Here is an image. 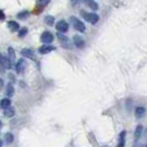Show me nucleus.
<instances>
[{
  "mask_svg": "<svg viewBox=\"0 0 147 147\" xmlns=\"http://www.w3.org/2000/svg\"><path fill=\"white\" fill-rule=\"evenodd\" d=\"M8 54H9V58L11 60V62H12V64L16 62V53H15V50L12 49V48H9L8 49Z\"/></svg>",
  "mask_w": 147,
  "mask_h": 147,
  "instance_id": "f3484780",
  "label": "nucleus"
},
{
  "mask_svg": "<svg viewBox=\"0 0 147 147\" xmlns=\"http://www.w3.org/2000/svg\"><path fill=\"white\" fill-rule=\"evenodd\" d=\"M13 94H15V88H13V85L10 83V84L7 85V95L13 96Z\"/></svg>",
  "mask_w": 147,
  "mask_h": 147,
  "instance_id": "6ab92c4d",
  "label": "nucleus"
},
{
  "mask_svg": "<svg viewBox=\"0 0 147 147\" xmlns=\"http://www.w3.org/2000/svg\"><path fill=\"white\" fill-rule=\"evenodd\" d=\"M58 39L60 40L62 47H64L66 49H71V48H72V44L70 42V40H69L65 36H63V34H58Z\"/></svg>",
  "mask_w": 147,
  "mask_h": 147,
  "instance_id": "423d86ee",
  "label": "nucleus"
},
{
  "mask_svg": "<svg viewBox=\"0 0 147 147\" xmlns=\"http://www.w3.org/2000/svg\"><path fill=\"white\" fill-rule=\"evenodd\" d=\"M142 133H143V126L138 125L137 127H136V129H135V140H137L138 138H140Z\"/></svg>",
  "mask_w": 147,
  "mask_h": 147,
  "instance_id": "dca6fc26",
  "label": "nucleus"
},
{
  "mask_svg": "<svg viewBox=\"0 0 147 147\" xmlns=\"http://www.w3.org/2000/svg\"><path fill=\"white\" fill-rule=\"evenodd\" d=\"M8 28L12 32H15V31H18L20 27H19V23H17L16 21H9L8 22Z\"/></svg>",
  "mask_w": 147,
  "mask_h": 147,
  "instance_id": "9b49d317",
  "label": "nucleus"
},
{
  "mask_svg": "<svg viewBox=\"0 0 147 147\" xmlns=\"http://www.w3.org/2000/svg\"><path fill=\"white\" fill-rule=\"evenodd\" d=\"M5 18H6V16H5V13H3V11L0 10V20H3Z\"/></svg>",
  "mask_w": 147,
  "mask_h": 147,
  "instance_id": "393cba45",
  "label": "nucleus"
},
{
  "mask_svg": "<svg viewBox=\"0 0 147 147\" xmlns=\"http://www.w3.org/2000/svg\"><path fill=\"white\" fill-rule=\"evenodd\" d=\"M125 137H126V132L123 131V132L119 134V138H118V146H124L125 145Z\"/></svg>",
  "mask_w": 147,
  "mask_h": 147,
  "instance_id": "f8f14e48",
  "label": "nucleus"
},
{
  "mask_svg": "<svg viewBox=\"0 0 147 147\" xmlns=\"http://www.w3.org/2000/svg\"><path fill=\"white\" fill-rule=\"evenodd\" d=\"M1 60H2V55L0 54V63H1Z\"/></svg>",
  "mask_w": 147,
  "mask_h": 147,
  "instance_id": "c85d7f7f",
  "label": "nucleus"
},
{
  "mask_svg": "<svg viewBox=\"0 0 147 147\" xmlns=\"http://www.w3.org/2000/svg\"><path fill=\"white\" fill-rule=\"evenodd\" d=\"M145 113H146V110L144 109V107H137L136 110H135V115H136V117H143L144 115H145Z\"/></svg>",
  "mask_w": 147,
  "mask_h": 147,
  "instance_id": "ddd939ff",
  "label": "nucleus"
},
{
  "mask_svg": "<svg viewBox=\"0 0 147 147\" xmlns=\"http://www.w3.org/2000/svg\"><path fill=\"white\" fill-rule=\"evenodd\" d=\"M3 88V81H2V79H0V90Z\"/></svg>",
  "mask_w": 147,
  "mask_h": 147,
  "instance_id": "a878e982",
  "label": "nucleus"
},
{
  "mask_svg": "<svg viewBox=\"0 0 147 147\" xmlns=\"http://www.w3.org/2000/svg\"><path fill=\"white\" fill-rule=\"evenodd\" d=\"M1 125H2V124H1V122H0V127H1Z\"/></svg>",
  "mask_w": 147,
  "mask_h": 147,
  "instance_id": "c756f323",
  "label": "nucleus"
},
{
  "mask_svg": "<svg viewBox=\"0 0 147 147\" xmlns=\"http://www.w3.org/2000/svg\"><path fill=\"white\" fill-rule=\"evenodd\" d=\"M53 50H55V48L50 45V44H44V45L39 48V52H40L41 54H48V53L52 52Z\"/></svg>",
  "mask_w": 147,
  "mask_h": 147,
  "instance_id": "6e6552de",
  "label": "nucleus"
},
{
  "mask_svg": "<svg viewBox=\"0 0 147 147\" xmlns=\"http://www.w3.org/2000/svg\"><path fill=\"white\" fill-rule=\"evenodd\" d=\"M1 146H2V140H0V147H1Z\"/></svg>",
  "mask_w": 147,
  "mask_h": 147,
  "instance_id": "cd10ccee",
  "label": "nucleus"
},
{
  "mask_svg": "<svg viewBox=\"0 0 147 147\" xmlns=\"http://www.w3.org/2000/svg\"><path fill=\"white\" fill-rule=\"evenodd\" d=\"M73 43L78 49H83L85 47V41L84 39L80 36H74L73 37Z\"/></svg>",
  "mask_w": 147,
  "mask_h": 147,
  "instance_id": "39448f33",
  "label": "nucleus"
},
{
  "mask_svg": "<svg viewBox=\"0 0 147 147\" xmlns=\"http://www.w3.org/2000/svg\"><path fill=\"white\" fill-rule=\"evenodd\" d=\"M3 114H5V116H7V117H12V116L15 115V110L9 106L8 109L5 110V113H3Z\"/></svg>",
  "mask_w": 147,
  "mask_h": 147,
  "instance_id": "a211bd4d",
  "label": "nucleus"
},
{
  "mask_svg": "<svg viewBox=\"0 0 147 147\" xmlns=\"http://www.w3.org/2000/svg\"><path fill=\"white\" fill-rule=\"evenodd\" d=\"M51 0H38V2H39V5H41L42 7H44V6H47L49 2H50Z\"/></svg>",
  "mask_w": 147,
  "mask_h": 147,
  "instance_id": "b1692460",
  "label": "nucleus"
},
{
  "mask_svg": "<svg viewBox=\"0 0 147 147\" xmlns=\"http://www.w3.org/2000/svg\"><path fill=\"white\" fill-rule=\"evenodd\" d=\"M21 55L26 57V58H29V59H34V52L31 49H23L21 51Z\"/></svg>",
  "mask_w": 147,
  "mask_h": 147,
  "instance_id": "9d476101",
  "label": "nucleus"
},
{
  "mask_svg": "<svg viewBox=\"0 0 147 147\" xmlns=\"http://www.w3.org/2000/svg\"><path fill=\"white\" fill-rule=\"evenodd\" d=\"M70 21H71V23H72V26H73V28L75 30H78L79 32H85V30H86L85 24L80 19H78L76 17H71Z\"/></svg>",
  "mask_w": 147,
  "mask_h": 147,
  "instance_id": "f03ea898",
  "label": "nucleus"
},
{
  "mask_svg": "<svg viewBox=\"0 0 147 147\" xmlns=\"http://www.w3.org/2000/svg\"><path fill=\"white\" fill-rule=\"evenodd\" d=\"M29 12H28V11H23V12H20V13H19V15H18V18H19V19H26V18H28V17H29Z\"/></svg>",
  "mask_w": 147,
  "mask_h": 147,
  "instance_id": "5701e85b",
  "label": "nucleus"
},
{
  "mask_svg": "<svg viewBox=\"0 0 147 147\" xmlns=\"http://www.w3.org/2000/svg\"><path fill=\"white\" fill-rule=\"evenodd\" d=\"M84 2H85L91 9H93V10H97V9H98V5L96 3L95 1H93V0H84Z\"/></svg>",
  "mask_w": 147,
  "mask_h": 147,
  "instance_id": "4468645a",
  "label": "nucleus"
},
{
  "mask_svg": "<svg viewBox=\"0 0 147 147\" xmlns=\"http://www.w3.org/2000/svg\"><path fill=\"white\" fill-rule=\"evenodd\" d=\"M27 33H28V29L27 28H22V29L19 30V33H18V36L20 38H23L27 36Z\"/></svg>",
  "mask_w": 147,
  "mask_h": 147,
  "instance_id": "4be33fe9",
  "label": "nucleus"
},
{
  "mask_svg": "<svg viewBox=\"0 0 147 147\" xmlns=\"http://www.w3.org/2000/svg\"><path fill=\"white\" fill-rule=\"evenodd\" d=\"M81 15L85 21L90 22V23H92V24H95L96 22L100 20L98 15H96V13H94V12H86V11L82 10Z\"/></svg>",
  "mask_w": 147,
  "mask_h": 147,
  "instance_id": "f257e3e1",
  "label": "nucleus"
},
{
  "mask_svg": "<svg viewBox=\"0 0 147 147\" xmlns=\"http://www.w3.org/2000/svg\"><path fill=\"white\" fill-rule=\"evenodd\" d=\"M0 107H1V106H0Z\"/></svg>",
  "mask_w": 147,
  "mask_h": 147,
  "instance_id": "7c9ffc66",
  "label": "nucleus"
},
{
  "mask_svg": "<svg viewBox=\"0 0 147 147\" xmlns=\"http://www.w3.org/2000/svg\"><path fill=\"white\" fill-rule=\"evenodd\" d=\"M5 138H6V142H7L8 144H10V143H12L13 142V135L11 134V133H7L6 135H5Z\"/></svg>",
  "mask_w": 147,
  "mask_h": 147,
  "instance_id": "412c9836",
  "label": "nucleus"
},
{
  "mask_svg": "<svg viewBox=\"0 0 147 147\" xmlns=\"http://www.w3.org/2000/svg\"><path fill=\"white\" fill-rule=\"evenodd\" d=\"M26 66H27V63H26V61L23 59L19 60L18 62H17V64H16V71H17V73L18 74H21L24 72V70H26Z\"/></svg>",
  "mask_w": 147,
  "mask_h": 147,
  "instance_id": "0eeeda50",
  "label": "nucleus"
},
{
  "mask_svg": "<svg viewBox=\"0 0 147 147\" xmlns=\"http://www.w3.org/2000/svg\"><path fill=\"white\" fill-rule=\"evenodd\" d=\"M82 0H72V2H73L74 5H75V3H79V2H81Z\"/></svg>",
  "mask_w": 147,
  "mask_h": 147,
  "instance_id": "bb28decb",
  "label": "nucleus"
},
{
  "mask_svg": "<svg viewBox=\"0 0 147 147\" xmlns=\"http://www.w3.org/2000/svg\"><path fill=\"white\" fill-rule=\"evenodd\" d=\"M10 104H11V101H10L9 98H2L1 102H0V106H1L3 110H6V109H8V107L10 106Z\"/></svg>",
  "mask_w": 147,
  "mask_h": 147,
  "instance_id": "2eb2a0df",
  "label": "nucleus"
},
{
  "mask_svg": "<svg viewBox=\"0 0 147 147\" xmlns=\"http://www.w3.org/2000/svg\"><path fill=\"white\" fill-rule=\"evenodd\" d=\"M55 28L58 31L60 32H62V33H64L66 32L67 30H69V23L64 20H60L59 22H57V26H55Z\"/></svg>",
  "mask_w": 147,
  "mask_h": 147,
  "instance_id": "20e7f679",
  "label": "nucleus"
},
{
  "mask_svg": "<svg viewBox=\"0 0 147 147\" xmlns=\"http://www.w3.org/2000/svg\"><path fill=\"white\" fill-rule=\"evenodd\" d=\"M0 66H2V67H5V69H11V66H12V62H11V60L9 57H2V60H1V63H0Z\"/></svg>",
  "mask_w": 147,
  "mask_h": 147,
  "instance_id": "1a4fd4ad",
  "label": "nucleus"
},
{
  "mask_svg": "<svg viewBox=\"0 0 147 147\" xmlns=\"http://www.w3.org/2000/svg\"><path fill=\"white\" fill-rule=\"evenodd\" d=\"M44 22H45L47 24H49V26H52V24L54 23V17H52V16H47V17L44 18Z\"/></svg>",
  "mask_w": 147,
  "mask_h": 147,
  "instance_id": "aec40b11",
  "label": "nucleus"
},
{
  "mask_svg": "<svg viewBox=\"0 0 147 147\" xmlns=\"http://www.w3.org/2000/svg\"><path fill=\"white\" fill-rule=\"evenodd\" d=\"M41 42H43L44 44H50L53 42V40H54V37H53V34H52L50 31H44L43 33L41 34Z\"/></svg>",
  "mask_w": 147,
  "mask_h": 147,
  "instance_id": "7ed1b4c3",
  "label": "nucleus"
}]
</instances>
